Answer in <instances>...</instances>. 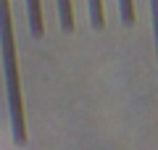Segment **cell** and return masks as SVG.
<instances>
[{"label": "cell", "instance_id": "cell-1", "mask_svg": "<svg viewBox=\"0 0 158 150\" xmlns=\"http://www.w3.org/2000/svg\"><path fill=\"white\" fill-rule=\"evenodd\" d=\"M0 50H3V74H6V92H8L11 134L16 145H27V121H24V100H21V79H19L11 0H0Z\"/></svg>", "mask_w": 158, "mask_h": 150}, {"label": "cell", "instance_id": "cell-2", "mask_svg": "<svg viewBox=\"0 0 158 150\" xmlns=\"http://www.w3.org/2000/svg\"><path fill=\"white\" fill-rule=\"evenodd\" d=\"M27 16H29V34L34 40H42L45 21H42V3L40 0H27Z\"/></svg>", "mask_w": 158, "mask_h": 150}, {"label": "cell", "instance_id": "cell-3", "mask_svg": "<svg viewBox=\"0 0 158 150\" xmlns=\"http://www.w3.org/2000/svg\"><path fill=\"white\" fill-rule=\"evenodd\" d=\"M58 3V19H61L63 32H74V6L71 0H56Z\"/></svg>", "mask_w": 158, "mask_h": 150}, {"label": "cell", "instance_id": "cell-4", "mask_svg": "<svg viewBox=\"0 0 158 150\" xmlns=\"http://www.w3.org/2000/svg\"><path fill=\"white\" fill-rule=\"evenodd\" d=\"M87 6H90V24L92 29L100 32L106 27V11H103V0H87Z\"/></svg>", "mask_w": 158, "mask_h": 150}, {"label": "cell", "instance_id": "cell-5", "mask_svg": "<svg viewBox=\"0 0 158 150\" xmlns=\"http://www.w3.org/2000/svg\"><path fill=\"white\" fill-rule=\"evenodd\" d=\"M118 16H121V24L132 27L135 24V0H118Z\"/></svg>", "mask_w": 158, "mask_h": 150}, {"label": "cell", "instance_id": "cell-6", "mask_svg": "<svg viewBox=\"0 0 158 150\" xmlns=\"http://www.w3.org/2000/svg\"><path fill=\"white\" fill-rule=\"evenodd\" d=\"M150 6H153V16L158 13V0H150Z\"/></svg>", "mask_w": 158, "mask_h": 150}]
</instances>
